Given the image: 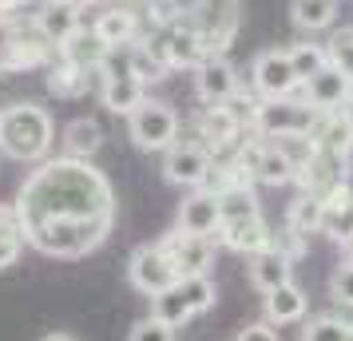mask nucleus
Here are the masks:
<instances>
[{"label":"nucleus","mask_w":353,"mask_h":341,"mask_svg":"<svg viewBox=\"0 0 353 341\" xmlns=\"http://www.w3.org/2000/svg\"><path fill=\"white\" fill-rule=\"evenodd\" d=\"M24 238L48 258H83L115 227V191L92 159H44L17 191Z\"/></svg>","instance_id":"obj_1"},{"label":"nucleus","mask_w":353,"mask_h":341,"mask_svg":"<svg viewBox=\"0 0 353 341\" xmlns=\"http://www.w3.org/2000/svg\"><path fill=\"white\" fill-rule=\"evenodd\" d=\"M139 17L143 32L191 28L203 36L210 56H223L239 32V0H123Z\"/></svg>","instance_id":"obj_2"},{"label":"nucleus","mask_w":353,"mask_h":341,"mask_svg":"<svg viewBox=\"0 0 353 341\" xmlns=\"http://www.w3.org/2000/svg\"><path fill=\"white\" fill-rule=\"evenodd\" d=\"M56 139L52 115L40 103H12L0 112V151L17 163H44Z\"/></svg>","instance_id":"obj_3"},{"label":"nucleus","mask_w":353,"mask_h":341,"mask_svg":"<svg viewBox=\"0 0 353 341\" xmlns=\"http://www.w3.org/2000/svg\"><path fill=\"white\" fill-rule=\"evenodd\" d=\"M321 112L310 103V99H262L254 107V123L250 131L262 135V139H282V135H310L318 127Z\"/></svg>","instance_id":"obj_4"},{"label":"nucleus","mask_w":353,"mask_h":341,"mask_svg":"<svg viewBox=\"0 0 353 341\" xmlns=\"http://www.w3.org/2000/svg\"><path fill=\"white\" fill-rule=\"evenodd\" d=\"M179 131H183L179 112L163 99H143L128 115V135L139 151H171L179 143Z\"/></svg>","instance_id":"obj_5"},{"label":"nucleus","mask_w":353,"mask_h":341,"mask_svg":"<svg viewBox=\"0 0 353 341\" xmlns=\"http://www.w3.org/2000/svg\"><path fill=\"white\" fill-rule=\"evenodd\" d=\"M128 282L139 293L155 298V293H163V290H171V286H175L179 270H175V262H171V254H167L159 242H155V246L147 242V246H139V250L128 258Z\"/></svg>","instance_id":"obj_6"},{"label":"nucleus","mask_w":353,"mask_h":341,"mask_svg":"<svg viewBox=\"0 0 353 341\" xmlns=\"http://www.w3.org/2000/svg\"><path fill=\"white\" fill-rule=\"evenodd\" d=\"M250 80H254V92L262 99H286L294 96L302 80H298V72L290 64V52L286 48H266L254 56V64H250Z\"/></svg>","instance_id":"obj_7"},{"label":"nucleus","mask_w":353,"mask_h":341,"mask_svg":"<svg viewBox=\"0 0 353 341\" xmlns=\"http://www.w3.org/2000/svg\"><path fill=\"white\" fill-rule=\"evenodd\" d=\"M239 163L246 167V175L258 183H266V187H282V183H294V163L278 151V143L274 139H262V135H254V139H246V143L239 147Z\"/></svg>","instance_id":"obj_8"},{"label":"nucleus","mask_w":353,"mask_h":341,"mask_svg":"<svg viewBox=\"0 0 353 341\" xmlns=\"http://www.w3.org/2000/svg\"><path fill=\"white\" fill-rule=\"evenodd\" d=\"M345 171H350V155H341V151H325V147H314V155L298 167V175L294 183L302 187V195H314V198H325L330 191H337L345 179Z\"/></svg>","instance_id":"obj_9"},{"label":"nucleus","mask_w":353,"mask_h":341,"mask_svg":"<svg viewBox=\"0 0 353 341\" xmlns=\"http://www.w3.org/2000/svg\"><path fill=\"white\" fill-rule=\"evenodd\" d=\"M99 99H103V107H108L112 115H131L147 99V83L135 80V76L128 72V56H123L119 68L112 64V56H108V64L99 68Z\"/></svg>","instance_id":"obj_10"},{"label":"nucleus","mask_w":353,"mask_h":341,"mask_svg":"<svg viewBox=\"0 0 353 341\" xmlns=\"http://www.w3.org/2000/svg\"><path fill=\"white\" fill-rule=\"evenodd\" d=\"M210 163H214V155H210L203 143H194V139H179L171 151H163V175H167V183L194 191V187L207 183Z\"/></svg>","instance_id":"obj_11"},{"label":"nucleus","mask_w":353,"mask_h":341,"mask_svg":"<svg viewBox=\"0 0 353 341\" xmlns=\"http://www.w3.org/2000/svg\"><path fill=\"white\" fill-rule=\"evenodd\" d=\"M159 246L171 254L179 278H187V274H207L210 262H214V242H210V238H203V234H183L179 227L171 230V234H163Z\"/></svg>","instance_id":"obj_12"},{"label":"nucleus","mask_w":353,"mask_h":341,"mask_svg":"<svg viewBox=\"0 0 353 341\" xmlns=\"http://www.w3.org/2000/svg\"><path fill=\"white\" fill-rule=\"evenodd\" d=\"M239 72H234V64L226 60V56H210V60H203V64L194 68V92H199V99L203 103H226V99L239 96Z\"/></svg>","instance_id":"obj_13"},{"label":"nucleus","mask_w":353,"mask_h":341,"mask_svg":"<svg viewBox=\"0 0 353 341\" xmlns=\"http://www.w3.org/2000/svg\"><path fill=\"white\" fill-rule=\"evenodd\" d=\"M92 32L108 44V48H128V44H135L139 36H143V24H139V17L131 12L123 0H112V4H103V12L96 17V24H92Z\"/></svg>","instance_id":"obj_14"},{"label":"nucleus","mask_w":353,"mask_h":341,"mask_svg":"<svg viewBox=\"0 0 353 341\" xmlns=\"http://www.w3.org/2000/svg\"><path fill=\"white\" fill-rule=\"evenodd\" d=\"M214 238H219L226 250L258 254V250H266V246L274 242V230H270V223H266L262 214H254V218H226V223H219Z\"/></svg>","instance_id":"obj_15"},{"label":"nucleus","mask_w":353,"mask_h":341,"mask_svg":"<svg viewBox=\"0 0 353 341\" xmlns=\"http://www.w3.org/2000/svg\"><path fill=\"white\" fill-rule=\"evenodd\" d=\"M32 20H36V28L60 48V44H68V40L83 28V8L72 4V0H44Z\"/></svg>","instance_id":"obj_16"},{"label":"nucleus","mask_w":353,"mask_h":341,"mask_svg":"<svg viewBox=\"0 0 353 341\" xmlns=\"http://www.w3.org/2000/svg\"><path fill=\"white\" fill-rule=\"evenodd\" d=\"M302 87H305V99H310L318 112H341V107L350 103V96H353V83L345 80L334 64H325L318 76H310Z\"/></svg>","instance_id":"obj_17"},{"label":"nucleus","mask_w":353,"mask_h":341,"mask_svg":"<svg viewBox=\"0 0 353 341\" xmlns=\"http://www.w3.org/2000/svg\"><path fill=\"white\" fill-rule=\"evenodd\" d=\"M179 230L210 238L219 230V198L210 195V191H203V187H194L191 195L179 203Z\"/></svg>","instance_id":"obj_18"},{"label":"nucleus","mask_w":353,"mask_h":341,"mask_svg":"<svg viewBox=\"0 0 353 341\" xmlns=\"http://www.w3.org/2000/svg\"><path fill=\"white\" fill-rule=\"evenodd\" d=\"M250 282L262 293L286 286V282H294V258L282 254V250H274V246L258 250V254H250Z\"/></svg>","instance_id":"obj_19"},{"label":"nucleus","mask_w":353,"mask_h":341,"mask_svg":"<svg viewBox=\"0 0 353 341\" xmlns=\"http://www.w3.org/2000/svg\"><path fill=\"white\" fill-rule=\"evenodd\" d=\"M305 309H310V298L298 282H286V286H278L262 298V313H266V322L270 325H290V322H302Z\"/></svg>","instance_id":"obj_20"},{"label":"nucleus","mask_w":353,"mask_h":341,"mask_svg":"<svg viewBox=\"0 0 353 341\" xmlns=\"http://www.w3.org/2000/svg\"><path fill=\"white\" fill-rule=\"evenodd\" d=\"M60 56H64L68 64L83 68V72H92V76H99V68L108 64V56H112V48L99 40L92 28H80V32L72 36L68 44H60Z\"/></svg>","instance_id":"obj_21"},{"label":"nucleus","mask_w":353,"mask_h":341,"mask_svg":"<svg viewBox=\"0 0 353 341\" xmlns=\"http://www.w3.org/2000/svg\"><path fill=\"white\" fill-rule=\"evenodd\" d=\"M92 72H83V68L76 64H68L64 56H56L48 64V92L52 96H60V99H80L88 96V87H92Z\"/></svg>","instance_id":"obj_22"},{"label":"nucleus","mask_w":353,"mask_h":341,"mask_svg":"<svg viewBox=\"0 0 353 341\" xmlns=\"http://www.w3.org/2000/svg\"><path fill=\"white\" fill-rule=\"evenodd\" d=\"M99 147H103V127H99L92 115H80L64 127V155L72 159H92Z\"/></svg>","instance_id":"obj_23"},{"label":"nucleus","mask_w":353,"mask_h":341,"mask_svg":"<svg viewBox=\"0 0 353 341\" xmlns=\"http://www.w3.org/2000/svg\"><path fill=\"white\" fill-rule=\"evenodd\" d=\"M24 246H28V238H24V223H20L17 203H0V270L17 266Z\"/></svg>","instance_id":"obj_24"},{"label":"nucleus","mask_w":353,"mask_h":341,"mask_svg":"<svg viewBox=\"0 0 353 341\" xmlns=\"http://www.w3.org/2000/svg\"><path fill=\"white\" fill-rule=\"evenodd\" d=\"M290 20L302 32H321L337 20V0H290Z\"/></svg>","instance_id":"obj_25"},{"label":"nucleus","mask_w":353,"mask_h":341,"mask_svg":"<svg viewBox=\"0 0 353 341\" xmlns=\"http://www.w3.org/2000/svg\"><path fill=\"white\" fill-rule=\"evenodd\" d=\"M286 223L298 234H318V230H325V207H321V198L314 195H298L294 203H290V214H286Z\"/></svg>","instance_id":"obj_26"},{"label":"nucleus","mask_w":353,"mask_h":341,"mask_svg":"<svg viewBox=\"0 0 353 341\" xmlns=\"http://www.w3.org/2000/svg\"><path fill=\"white\" fill-rule=\"evenodd\" d=\"M151 318H159V322H167L171 329H179V325H187L194 318L191 306H187V298L179 293V282L171 286V290H163L151 298Z\"/></svg>","instance_id":"obj_27"},{"label":"nucleus","mask_w":353,"mask_h":341,"mask_svg":"<svg viewBox=\"0 0 353 341\" xmlns=\"http://www.w3.org/2000/svg\"><path fill=\"white\" fill-rule=\"evenodd\" d=\"M302 341H353V322L337 313H318L302 325Z\"/></svg>","instance_id":"obj_28"},{"label":"nucleus","mask_w":353,"mask_h":341,"mask_svg":"<svg viewBox=\"0 0 353 341\" xmlns=\"http://www.w3.org/2000/svg\"><path fill=\"white\" fill-rule=\"evenodd\" d=\"M290 52V64H294V72H298V80H310V76H318L321 68L330 64V48L325 44H310V40H302V44H294Z\"/></svg>","instance_id":"obj_29"},{"label":"nucleus","mask_w":353,"mask_h":341,"mask_svg":"<svg viewBox=\"0 0 353 341\" xmlns=\"http://www.w3.org/2000/svg\"><path fill=\"white\" fill-rule=\"evenodd\" d=\"M179 293L187 298L191 313H207V309L219 302V293H214V282H210L207 274H187V278H179Z\"/></svg>","instance_id":"obj_30"},{"label":"nucleus","mask_w":353,"mask_h":341,"mask_svg":"<svg viewBox=\"0 0 353 341\" xmlns=\"http://www.w3.org/2000/svg\"><path fill=\"white\" fill-rule=\"evenodd\" d=\"M17 52H20V17L4 12L0 17V72H17Z\"/></svg>","instance_id":"obj_31"},{"label":"nucleus","mask_w":353,"mask_h":341,"mask_svg":"<svg viewBox=\"0 0 353 341\" xmlns=\"http://www.w3.org/2000/svg\"><path fill=\"white\" fill-rule=\"evenodd\" d=\"M325 48H330V64L353 83V24L350 28H341V32H334V40H330Z\"/></svg>","instance_id":"obj_32"},{"label":"nucleus","mask_w":353,"mask_h":341,"mask_svg":"<svg viewBox=\"0 0 353 341\" xmlns=\"http://www.w3.org/2000/svg\"><path fill=\"white\" fill-rule=\"evenodd\" d=\"M330 298H334L337 306L353 309V262H341L330 274Z\"/></svg>","instance_id":"obj_33"},{"label":"nucleus","mask_w":353,"mask_h":341,"mask_svg":"<svg viewBox=\"0 0 353 341\" xmlns=\"http://www.w3.org/2000/svg\"><path fill=\"white\" fill-rule=\"evenodd\" d=\"M128 341H175V329L167 322H159V318H143V322L131 325Z\"/></svg>","instance_id":"obj_34"},{"label":"nucleus","mask_w":353,"mask_h":341,"mask_svg":"<svg viewBox=\"0 0 353 341\" xmlns=\"http://www.w3.org/2000/svg\"><path fill=\"white\" fill-rule=\"evenodd\" d=\"M234 341H282V338H278V329L270 322H254V325H246V329H239Z\"/></svg>","instance_id":"obj_35"},{"label":"nucleus","mask_w":353,"mask_h":341,"mask_svg":"<svg viewBox=\"0 0 353 341\" xmlns=\"http://www.w3.org/2000/svg\"><path fill=\"white\" fill-rule=\"evenodd\" d=\"M24 4H32V0H4V8H8V12H17V8H24Z\"/></svg>","instance_id":"obj_36"},{"label":"nucleus","mask_w":353,"mask_h":341,"mask_svg":"<svg viewBox=\"0 0 353 341\" xmlns=\"http://www.w3.org/2000/svg\"><path fill=\"white\" fill-rule=\"evenodd\" d=\"M40 341H76L72 333H48V338H40Z\"/></svg>","instance_id":"obj_37"},{"label":"nucleus","mask_w":353,"mask_h":341,"mask_svg":"<svg viewBox=\"0 0 353 341\" xmlns=\"http://www.w3.org/2000/svg\"><path fill=\"white\" fill-rule=\"evenodd\" d=\"M341 115H345V119H350V127H353V96H350V103H345V107H341Z\"/></svg>","instance_id":"obj_38"},{"label":"nucleus","mask_w":353,"mask_h":341,"mask_svg":"<svg viewBox=\"0 0 353 341\" xmlns=\"http://www.w3.org/2000/svg\"><path fill=\"white\" fill-rule=\"evenodd\" d=\"M345 262H353V238L345 242Z\"/></svg>","instance_id":"obj_39"},{"label":"nucleus","mask_w":353,"mask_h":341,"mask_svg":"<svg viewBox=\"0 0 353 341\" xmlns=\"http://www.w3.org/2000/svg\"><path fill=\"white\" fill-rule=\"evenodd\" d=\"M72 4H80V8H88V4H92V0H72Z\"/></svg>","instance_id":"obj_40"},{"label":"nucleus","mask_w":353,"mask_h":341,"mask_svg":"<svg viewBox=\"0 0 353 341\" xmlns=\"http://www.w3.org/2000/svg\"><path fill=\"white\" fill-rule=\"evenodd\" d=\"M96 4H112V0H96Z\"/></svg>","instance_id":"obj_41"}]
</instances>
